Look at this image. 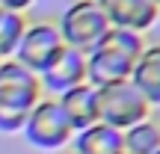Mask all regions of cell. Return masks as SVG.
Instances as JSON below:
<instances>
[{"instance_id":"6da1fadb","label":"cell","mask_w":160,"mask_h":154,"mask_svg":"<svg viewBox=\"0 0 160 154\" xmlns=\"http://www.w3.org/2000/svg\"><path fill=\"white\" fill-rule=\"evenodd\" d=\"M148 42L139 33L110 27V33L86 53V80L92 86H110L119 80H131L133 65Z\"/></svg>"},{"instance_id":"7a4b0ae2","label":"cell","mask_w":160,"mask_h":154,"mask_svg":"<svg viewBox=\"0 0 160 154\" xmlns=\"http://www.w3.org/2000/svg\"><path fill=\"white\" fill-rule=\"evenodd\" d=\"M62 42L74 51L89 53L104 36L110 33V21L98 0H71L57 21Z\"/></svg>"},{"instance_id":"3957f363","label":"cell","mask_w":160,"mask_h":154,"mask_svg":"<svg viewBox=\"0 0 160 154\" xmlns=\"http://www.w3.org/2000/svg\"><path fill=\"white\" fill-rule=\"evenodd\" d=\"M24 137L33 148L42 151H62L74 139V127L65 119L62 107L57 98L45 95L33 110L27 113V125H24Z\"/></svg>"},{"instance_id":"277c9868","label":"cell","mask_w":160,"mask_h":154,"mask_svg":"<svg viewBox=\"0 0 160 154\" xmlns=\"http://www.w3.org/2000/svg\"><path fill=\"white\" fill-rule=\"evenodd\" d=\"M98 116L104 125L116 127V131H128L137 122L151 116V104L131 80H119V83L98 89Z\"/></svg>"},{"instance_id":"5b68a950","label":"cell","mask_w":160,"mask_h":154,"mask_svg":"<svg viewBox=\"0 0 160 154\" xmlns=\"http://www.w3.org/2000/svg\"><path fill=\"white\" fill-rule=\"evenodd\" d=\"M65 47L62 33H59L57 21H33L24 30V39L15 51V62H21L24 68H30L33 74H42L53 59L59 57V51Z\"/></svg>"},{"instance_id":"8992f818","label":"cell","mask_w":160,"mask_h":154,"mask_svg":"<svg viewBox=\"0 0 160 154\" xmlns=\"http://www.w3.org/2000/svg\"><path fill=\"white\" fill-rule=\"evenodd\" d=\"M42 98H45V89H42L39 74H33L15 59L0 62V107L3 110L30 113Z\"/></svg>"},{"instance_id":"52a82bcc","label":"cell","mask_w":160,"mask_h":154,"mask_svg":"<svg viewBox=\"0 0 160 154\" xmlns=\"http://www.w3.org/2000/svg\"><path fill=\"white\" fill-rule=\"evenodd\" d=\"M39 80H42L45 95H51V98H59L62 92L74 89L80 83H89L86 80V53L65 45L59 51V57L39 74Z\"/></svg>"},{"instance_id":"ba28073f","label":"cell","mask_w":160,"mask_h":154,"mask_svg":"<svg viewBox=\"0 0 160 154\" xmlns=\"http://www.w3.org/2000/svg\"><path fill=\"white\" fill-rule=\"evenodd\" d=\"M107 15L110 27L131 30V33L142 36L145 30H151L160 18V6L154 0H98Z\"/></svg>"},{"instance_id":"9c48e42d","label":"cell","mask_w":160,"mask_h":154,"mask_svg":"<svg viewBox=\"0 0 160 154\" xmlns=\"http://www.w3.org/2000/svg\"><path fill=\"white\" fill-rule=\"evenodd\" d=\"M57 101L62 107L65 119L71 122L74 133L83 131V127H92L95 122H101V116H98V86H92V83H80L74 89L62 92Z\"/></svg>"},{"instance_id":"30bf717a","label":"cell","mask_w":160,"mask_h":154,"mask_svg":"<svg viewBox=\"0 0 160 154\" xmlns=\"http://www.w3.org/2000/svg\"><path fill=\"white\" fill-rule=\"evenodd\" d=\"M131 83L145 95L151 107H160V42H151L142 47L137 65H133Z\"/></svg>"},{"instance_id":"8fae6325","label":"cell","mask_w":160,"mask_h":154,"mask_svg":"<svg viewBox=\"0 0 160 154\" xmlns=\"http://www.w3.org/2000/svg\"><path fill=\"white\" fill-rule=\"evenodd\" d=\"M71 148L77 154H125V142H122V131L104 125V122H95L92 127H83L74 133Z\"/></svg>"},{"instance_id":"7c38bea8","label":"cell","mask_w":160,"mask_h":154,"mask_svg":"<svg viewBox=\"0 0 160 154\" xmlns=\"http://www.w3.org/2000/svg\"><path fill=\"white\" fill-rule=\"evenodd\" d=\"M125 154H154L160 148V119H142L133 127L122 131Z\"/></svg>"},{"instance_id":"4fadbf2b","label":"cell","mask_w":160,"mask_h":154,"mask_svg":"<svg viewBox=\"0 0 160 154\" xmlns=\"http://www.w3.org/2000/svg\"><path fill=\"white\" fill-rule=\"evenodd\" d=\"M27 15L24 12H12V9H0V57L12 59L24 39V30H27Z\"/></svg>"},{"instance_id":"5bb4252c","label":"cell","mask_w":160,"mask_h":154,"mask_svg":"<svg viewBox=\"0 0 160 154\" xmlns=\"http://www.w3.org/2000/svg\"><path fill=\"white\" fill-rule=\"evenodd\" d=\"M24 125H27V113L0 107V133H18V131L24 133Z\"/></svg>"},{"instance_id":"9a60e30c","label":"cell","mask_w":160,"mask_h":154,"mask_svg":"<svg viewBox=\"0 0 160 154\" xmlns=\"http://www.w3.org/2000/svg\"><path fill=\"white\" fill-rule=\"evenodd\" d=\"M36 0H0V9H12V12H27Z\"/></svg>"},{"instance_id":"2e32d148","label":"cell","mask_w":160,"mask_h":154,"mask_svg":"<svg viewBox=\"0 0 160 154\" xmlns=\"http://www.w3.org/2000/svg\"><path fill=\"white\" fill-rule=\"evenodd\" d=\"M57 154H77V151H74V148H68V151H57Z\"/></svg>"},{"instance_id":"e0dca14e","label":"cell","mask_w":160,"mask_h":154,"mask_svg":"<svg viewBox=\"0 0 160 154\" xmlns=\"http://www.w3.org/2000/svg\"><path fill=\"white\" fill-rule=\"evenodd\" d=\"M154 3H157V6H160V0H154Z\"/></svg>"},{"instance_id":"ac0fdd59","label":"cell","mask_w":160,"mask_h":154,"mask_svg":"<svg viewBox=\"0 0 160 154\" xmlns=\"http://www.w3.org/2000/svg\"><path fill=\"white\" fill-rule=\"evenodd\" d=\"M154 154H160V148H157V151H154Z\"/></svg>"},{"instance_id":"d6986e66","label":"cell","mask_w":160,"mask_h":154,"mask_svg":"<svg viewBox=\"0 0 160 154\" xmlns=\"http://www.w3.org/2000/svg\"><path fill=\"white\" fill-rule=\"evenodd\" d=\"M0 62H3V57H0Z\"/></svg>"}]
</instances>
